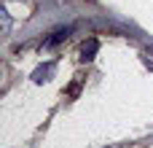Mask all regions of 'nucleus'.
<instances>
[{
  "label": "nucleus",
  "mask_w": 153,
  "mask_h": 148,
  "mask_svg": "<svg viewBox=\"0 0 153 148\" xmlns=\"http://www.w3.org/2000/svg\"><path fill=\"white\" fill-rule=\"evenodd\" d=\"M73 35V24H65V27H56L46 40H43V49H56L59 43H65L67 38Z\"/></svg>",
  "instance_id": "nucleus-1"
},
{
  "label": "nucleus",
  "mask_w": 153,
  "mask_h": 148,
  "mask_svg": "<svg viewBox=\"0 0 153 148\" xmlns=\"http://www.w3.org/2000/svg\"><path fill=\"white\" fill-rule=\"evenodd\" d=\"M54 67H56V65H54L51 59H48V62H43V65H38V67L32 70V75H30V78H32V84H46V81H51Z\"/></svg>",
  "instance_id": "nucleus-2"
},
{
  "label": "nucleus",
  "mask_w": 153,
  "mask_h": 148,
  "mask_svg": "<svg viewBox=\"0 0 153 148\" xmlns=\"http://www.w3.org/2000/svg\"><path fill=\"white\" fill-rule=\"evenodd\" d=\"M97 51H100V40L97 38H86L81 43V62H91L97 57Z\"/></svg>",
  "instance_id": "nucleus-3"
},
{
  "label": "nucleus",
  "mask_w": 153,
  "mask_h": 148,
  "mask_svg": "<svg viewBox=\"0 0 153 148\" xmlns=\"http://www.w3.org/2000/svg\"><path fill=\"white\" fill-rule=\"evenodd\" d=\"M0 19H3V30L8 32L11 30V13H8V8H0Z\"/></svg>",
  "instance_id": "nucleus-4"
}]
</instances>
